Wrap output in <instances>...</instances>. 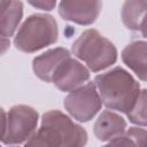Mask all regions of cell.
Wrapping results in <instances>:
<instances>
[{"label": "cell", "mask_w": 147, "mask_h": 147, "mask_svg": "<svg viewBox=\"0 0 147 147\" xmlns=\"http://www.w3.org/2000/svg\"><path fill=\"white\" fill-rule=\"evenodd\" d=\"M87 142L86 131L59 110L42 115L39 130L25 142L26 146L79 147Z\"/></svg>", "instance_id": "1"}, {"label": "cell", "mask_w": 147, "mask_h": 147, "mask_svg": "<svg viewBox=\"0 0 147 147\" xmlns=\"http://www.w3.org/2000/svg\"><path fill=\"white\" fill-rule=\"evenodd\" d=\"M94 84L107 108L125 114L131 110L140 93L138 82L121 67L98 75Z\"/></svg>", "instance_id": "2"}, {"label": "cell", "mask_w": 147, "mask_h": 147, "mask_svg": "<svg viewBox=\"0 0 147 147\" xmlns=\"http://www.w3.org/2000/svg\"><path fill=\"white\" fill-rule=\"evenodd\" d=\"M71 51L93 72L110 67L117 60V51L114 44L94 29L84 31L72 44Z\"/></svg>", "instance_id": "3"}, {"label": "cell", "mask_w": 147, "mask_h": 147, "mask_svg": "<svg viewBox=\"0 0 147 147\" xmlns=\"http://www.w3.org/2000/svg\"><path fill=\"white\" fill-rule=\"evenodd\" d=\"M57 37V23L53 16L33 14L29 16L18 29L14 45L21 52L34 53L56 42Z\"/></svg>", "instance_id": "4"}, {"label": "cell", "mask_w": 147, "mask_h": 147, "mask_svg": "<svg viewBox=\"0 0 147 147\" xmlns=\"http://www.w3.org/2000/svg\"><path fill=\"white\" fill-rule=\"evenodd\" d=\"M3 114V132L1 141L5 145L25 144L34 133L38 124V113L33 108L17 105Z\"/></svg>", "instance_id": "5"}, {"label": "cell", "mask_w": 147, "mask_h": 147, "mask_svg": "<svg viewBox=\"0 0 147 147\" xmlns=\"http://www.w3.org/2000/svg\"><path fill=\"white\" fill-rule=\"evenodd\" d=\"M65 110L77 121L87 122L101 109L102 100L94 83H87L72 90L64 99Z\"/></svg>", "instance_id": "6"}, {"label": "cell", "mask_w": 147, "mask_h": 147, "mask_svg": "<svg viewBox=\"0 0 147 147\" xmlns=\"http://www.w3.org/2000/svg\"><path fill=\"white\" fill-rule=\"evenodd\" d=\"M101 7V0H61L59 14L65 21L79 25H90L98 18Z\"/></svg>", "instance_id": "7"}, {"label": "cell", "mask_w": 147, "mask_h": 147, "mask_svg": "<svg viewBox=\"0 0 147 147\" xmlns=\"http://www.w3.org/2000/svg\"><path fill=\"white\" fill-rule=\"evenodd\" d=\"M90 78V71L77 60L70 56L63 60L53 74L52 83L63 92L79 87Z\"/></svg>", "instance_id": "8"}, {"label": "cell", "mask_w": 147, "mask_h": 147, "mask_svg": "<svg viewBox=\"0 0 147 147\" xmlns=\"http://www.w3.org/2000/svg\"><path fill=\"white\" fill-rule=\"evenodd\" d=\"M69 56H70V53L65 48L57 47V48L49 49L33 59V62H32L33 71L39 79L46 83H51L53 74L56 70V68L60 65V63L63 60H65Z\"/></svg>", "instance_id": "9"}, {"label": "cell", "mask_w": 147, "mask_h": 147, "mask_svg": "<svg viewBox=\"0 0 147 147\" xmlns=\"http://www.w3.org/2000/svg\"><path fill=\"white\" fill-rule=\"evenodd\" d=\"M125 119L116 113L103 110L94 124V134L100 141H110L124 134Z\"/></svg>", "instance_id": "10"}, {"label": "cell", "mask_w": 147, "mask_h": 147, "mask_svg": "<svg viewBox=\"0 0 147 147\" xmlns=\"http://www.w3.org/2000/svg\"><path fill=\"white\" fill-rule=\"evenodd\" d=\"M123 62L138 76L147 82V41H133L122 51Z\"/></svg>", "instance_id": "11"}, {"label": "cell", "mask_w": 147, "mask_h": 147, "mask_svg": "<svg viewBox=\"0 0 147 147\" xmlns=\"http://www.w3.org/2000/svg\"><path fill=\"white\" fill-rule=\"evenodd\" d=\"M121 16L127 29L133 31L140 30L147 17V0H125Z\"/></svg>", "instance_id": "12"}, {"label": "cell", "mask_w": 147, "mask_h": 147, "mask_svg": "<svg viewBox=\"0 0 147 147\" xmlns=\"http://www.w3.org/2000/svg\"><path fill=\"white\" fill-rule=\"evenodd\" d=\"M23 16V3L21 0H13L8 7L1 10L0 32L1 37H11Z\"/></svg>", "instance_id": "13"}, {"label": "cell", "mask_w": 147, "mask_h": 147, "mask_svg": "<svg viewBox=\"0 0 147 147\" xmlns=\"http://www.w3.org/2000/svg\"><path fill=\"white\" fill-rule=\"evenodd\" d=\"M108 145L116 146H147V131L140 127H130L124 136L115 138L108 142Z\"/></svg>", "instance_id": "14"}, {"label": "cell", "mask_w": 147, "mask_h": 147, "mask_svg": "<svg viewBox=\"0 0 147 147\" xmlns=\"http://www.w3.org/2000/svg\"><path fill=\"white\" fill-rule=\"evenodd\" d=\"M129 121L133 124L146 126L147 125V90L140 91L134 105L132 106L131 110L126 114Z\"/></svg>", "instance_id": "15"}, {"label": "cell", "mask_w": 147, "mask_h": 147, "mask_svg": "<svg viewBox=\"0 0 147 147\" xmlns=\"http://www.w3.org/2000/svg\"><path fill=\"white\" fill-rule=\"evenodd\" d=\"M28 2L34 8L42 10H52L55 7L56 0H28Z\"/></svg>", "instance_id": "16"}, {"label": "cell", "mask_w": 147, "mask_h": 147, "mask_svg": "<svg viewBox=\"0 0 147 147\" xmlns=\"http://www.w3.org/2000/svg\"><path fill=\"white\" fill-rule=\"evenodd\" d=\"M9 46V40L7 39V38H1V53L3 54L5 52H6V49H7V47Z\"/></svg>", "instance_id": "17"}, {"label": "cell", "mask_w": 147, "mask_h": 147, "mask_svg": "<svg viewBox=\"0 0 147 147\" xmlns=\"http://www.w3.org/2000/svg\"><path fill=\"white\" fill-rule=\"evenodd\" d=\"M140 30H141L142 36L147 38V17H146V20L144 21V23H142V25H141V29H140Z\"/></svg>", "instance_id": "18"}, {"label": "cell", "mask_w": 147, "mask_h": 147, "mask_svg": "<svg viewBox=\"0 0 147 147\" xmlns=\"http://www.w3.org/2000/svg\"><path fill=\"white\" fill-rule=\"evenodd\" d=\"M11 1H13V0H1V10L5 9L6 7H8Z\"/></svg>", "instance_id": "19"}]
</instances>
